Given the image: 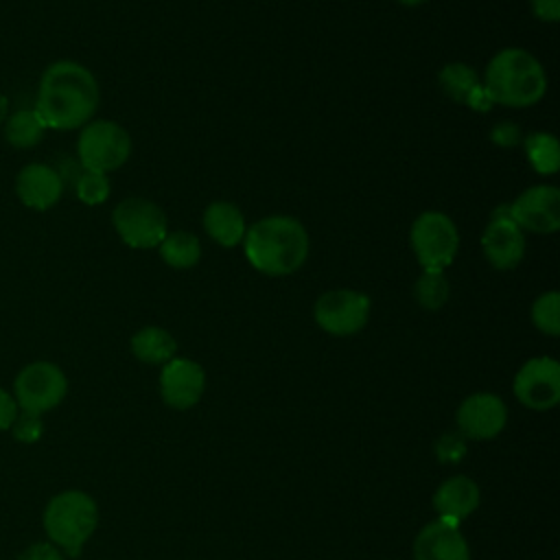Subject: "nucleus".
<instances>
[{"mask_svg":"<svg viewBox=\"0 0 560 560\" xmlns=\"http://www.w3.org/2000/svg\"><path fill=\"white\" fill-rule=\"evenodd\" d=\"M96 107L98 83L79 61L59 59L42 72L33 109L46 129H81L92 120Z\"/></svg>","mask_w":560,"mask_h":560,"instance_id":"f257e3e1","label":"nucleus"},{"mask_svg":"<svg viewBox=\"0 0 560 560\" xmlns=\"http://www.w3.org/2000/svg\"><path fill=\"white\" fill-rule=\"evenodd\" d=\"M243 249L256 271L265 276H289L308 256V234L295 217L271 214L247 228Z\"/></svg>","mask_w":560,"mask_h":560,"instance_id":"f03ea898","label":"nucleus"},{"mask_svg":"<svg viewBox=\"0 0 560 560\" xmlns=\"http://www.w3.org/2000/svg\"><path fill=\"white\" fill-rule=\"evenodd\" d=\"M481 85L492 105L529 107L545 96L547 74L532 52L505 48L490 59Z\"/></svg>","mask_w":560,"mask_h":560,"instance_id":"7ed1b4c3","label":"nucleus"},{"mask_svg":"<svg viewBox=\"0 0 560 560\" xmlns=\"http://www.w3.org/2000/svg\"><path fill=\"white\" fill-rule=\"evenodd\" d=\"M44 532L61 553L77 558L98 525L96 501L83 490H63L44 508Z\"/></svg>","mask_w":560,"mask_h":560,"instance_id":"20e7f679","label":"nucleus"},{"mask_svg":"<svg viewBox=\"0 0 560 560\" xmlns=\"http://www.w3.org/2000/svg\"><path fill=\"white\" fill-rule=\"evenodd\" d=\"M131 153V138L114 120H90L77 138V155L83 171L112 173L120 168Z\"/></svg>","mask_w":560,"mask_h":560,"instance_id":"39448f33","label":"nucleus"},{"mask_svg":"<svg viewBox=\"0 0 560 560\" xmlns=\"http://www.w3.org/2000/svg\"><path fill=\"white\" fill-rule=\"evenodd\" d=\"M411 249L422 269H442L455 260L459 249V232L455 221L438 210L416 217L409 232Z\"/></svg>","mask_w":560,"mask_h":560,"instance_id":"423d86ee","label":"nucleus"},{"mask_svg":"<svg viewBox=\"0 0 560 560\" xmlns=\"http://www.w3.org/2000/svg\"><path fill=\"white\" fill-rule=\"evenodd\" d=\"M11 394L20 411L42 416L61 405L68 394V378L57 363L33 361L15 374Z\"/></svg>","mask_w":560,"mask_h":560,"instance_id":"0eeeda50","label":"nucleus"},{"mask_svg":"<svg viewBox=\"0 0 560 560\" xmlns=\"http://www.w3.org/2000/svg\"><path fill=\"white\" fill-rule=\"evenodd\" d=\"M112 223L120 241L133 249L158 247L168 232L166 214L162 208L144 197H127L116 203Z\"/></svg>","mask_w":560,"mask_h":560,"instance_id":"6e6552de","label":"nucleus"},{"mask_svg":"<svg viewBox=\"0 0 560 560\" xmlns=\"http://www.w3.org/2000/svg\"><path fill=\"white\" fill-rule=\"evenodd\" d=\"M313 315L319 328L330 335H354L368 324L370 298L352 289H332L317 298Z\"/></svg>","mask_w":560,"mask_h":560,"instance_id":"1a4fd4ad","label":"nucleus"},{"mask_svg":"<svg viewBox=\"0 0 560 560\" xmlns=\"http://www.w3.org/2000/svg\"><path fill=\"white\" fill-rule=\"evenodd\" d=\"M481 247L486 260L499 269H514L525 254V236L516 221L510 217V206L501 203L490 214V221L481 234Z\"/></svg>","mask_w":560,"mask_h":560,"instance_id":"9d476101","label":"nucleus"},{"mask_svg":"<svg viewBox=\"0 0 560 560\" xmlns=\"http://www.w3.org/2000/svg\"><path fill=\"white\" fill-rule=\"evenodd\" d=\"M516 398L536 411L551 409L560 398V365L551 357H534L514 376Z\"/></svg>","mask_w":560,"mask_h":560,"instance_id":"9b49d317","label":"nucleus"},{"mask_svg":"<svg viewBox=\"0 0 560 560\" xmlns=\"http://www.w3.org/2000/svg\"><path fill=\"white\" fill-rule=\"evenodd\" d=\"M510 217L521 230L551 234L560 228V190L556 186H532L510 203Z\"/></svg>","mask_w":560,"mask_h":560,"instance_id":"f8f14e48","label":"nucleus"},{"mask_svg":"<svg viewBox=\"0 0 560 560\" xmlns=\"http://www.w3.org/2000/svg\"><path fill=\"white\" fill-rule=\"evenodd\" d=\"M206 374L199 363L190 359H177L164 363L160 374V392L168 407L175 409H188L197 405V400L203 394Z\"/></svg>","mask_w":560,"mask_h":560,"instance_id":"ddd939ff","label":"nucleus"},{"mask_svg":"<svg viewBox=\"0 0 560 560\" xmlns=\"http://www.w3.org/2000/svg\"><path fill=\"white\" fill-rule=\"evenodd\" d=\"M505 405L494 394H472L457 409V427L472 440L494 438L505 427Z\"/></svg>","mask_w":560,"mask_h":560,"instance_id":"4468645a","label":"nucleus"},{"mask_svg":"<svg viewBox=\"0 0 560 560\" xmlns=\"http://www.w3.org/2000/svg\"><path fill=\"white\" fill-rule=\"evenodd\" d=\"M18 199L31 210L52 208L63 192V177L57 168L44 162H31L20 168L15 177Z\"/></svg>","mask_w":560,"mask_h":560,"instance_id":"2eb2a0df","label":"nucleus"},{"mask_svg":"<svg viewBox=\"0 0 560 560\" xmlns=\"http://www.w3.org/2000/svg\"><path fill=\"white\" fill-rule=\"evenodd\" d=\"M416 560H470L466 538L457 523L438 518L420 529L413 542Z\"/></svg>","mask_w":560,"mask_h":560,"instance_id":"dca6fc26","label":"nucleus"},{"mask_svg":"<svg viewBox=\"0 0 560 560\" xmlns=\"http://www.w3.org/2000/svg\"><path fill=\"white\" fill-rule=\"evenodd\" d=\"M479 505V488L468 477H451L446 479L433 494V508L440 518L457 523L464 521Z\"/></svg>","mask_w":560,"mask_h":560,"instance_id":"f3484780","label":"nucleus"},{"mask_svg":"<svg viewBox=\"0 0 560 560\" xmlns=\"http://www.w3.org/2000/svg\"><path fill=\"white\" fill-rule=\"evenodd\" d=\"M203 228L208 236L223 247H234L243 243V236L247 232L243 212L230 201H212L203 210Z\"/></svg>","mask_w":560,"mask_h":560,"instance_id":"a211bd4d","label":"nucleus"},{"mask_svg":"<svg viewBox=\"0 0 560 560\" xmlns=\"http://www.w3.org/2000/svg\"><path fill=\"white\" fill-rule=\"evenodd\" d=\"M131 352L144 363H166L177 352L175 337L158 326H147L131 337Z\"/></svg>","mask_w":560,"mask_h":560,"instance_id":"6ab92c4d","label":"nucleus"},{"mask_svg":"<svg viewBox=\"0 0 560 560\" xmlns=\"http://www.w3.org/2000/svg\"><path fill=\"white\" fill-rule=\"evenodd\" d=\"M158 247H160L162 260L173 269H188V267L197 265L201 258L199 238L186 230L166 232V236L162 238V243Z\"/></svg>","mask_w":560,"mask_h":560,"instance_id":"aec40b11","label":"nucleus"},{"mask_svg":"<svg viewBox=\"0 0 560 560\" xmlns=\"http://www.w3.org/2000/svg\"><path fill=\"white\" fill-rule=\"evenodd\" d=\"M46 125L35 109H18L4 120V140L13 149H31L42 142Z\"/></svg>","mask_w":560,"mask_h":560,"instance_id":"412c9836","label":"nucleus"},{"mask_svg":"<svg viewBox=\"0 0 560 560\" xmlns=\"http://www.w3.org/2000/svg\"><path fill=\"white\" fill-rule=\"evenodd\" d=\"M438 83L451 101L466 105L470 94L481 85V79L470 66H466L462 61H453L440 70Z\"/></svg>","mask_w":560,"mask_h":560,"instance_id":"4be33fe9","label":"nucleus"},{"mask_svg":"<svg viewBox=\"0 0 560 560\" xmlns=\"http://www.w3.org/2000/svg\"><path fill=\"white\" fill-rule=\"evenodd\" d=\"M523 147L536 173L553 175L560 168V144L556 136L547 131H534L527 138H523Z\"/></svg>","mask_w":560,"mask_h":560,"instance_id":"5701e85b","label":"nucleus"},{"mask_svg":"<svg viewBox=\"0 0 560 560\" xmlns=\"http://www.w3.org/2000/svg\"><path fill=\"white\" fill-rule=\"evenodd\" d=\"M416 302L427 311H438L448 300V280L442 269H424L413 284Z\"/></svg>","mask_w":560,"mask_h":560,"instance_id":"b1692460","label":"nucleus"},{"mask_svg":"<svg viewBox=\"0 0 560 560\" xmlns=\"http://www.w3.org/2000/svg\"><path fill=\"white\" fill-rule=\"evenodd\" d=\"M532 322L538 330L556 337L560 332V295L558 291H547L532 304Z\"/></svg>","mask_w":560,"mask_h":560,"instance_id":"393cba45","label":"nucleus"},{"mask_svg":"<svg viewBox=\"0 0 560 560\" xmlns=\"http://www.w3.org/2000/svg\"><path fill=\"white\" fill-rule=\"evenodd\" d=\"M74 192L85 206H101L109 197V179L103 173L81 171L74 179Z\"/></svg>","mask_w":560,"mask_h":560,"instance_id":"a878e982","label":"nucleus"},{"mask_svg":"<svg viewBox=\"0 0 560 560\" xmlns=\"http://www.w3.org/2000/svg\"><path fill=\"white\" fill-rule=\"evenodd\" d=\"M11 433L18 442L22 444H35L42 435H44V422H42V416H35V413H26V411H20L15 422L11 424Z\"/></svg>","mask_w":560,"mask_h":560,"instance_id":"bb28decb","label":"nucleus"},{"mask_svg":"<svg viewBox=\"0 0 560 560\" xmlns=\"http://www.w3.org/2000/svg\"><path fill=\"white\" fill-rule=\"evenodd\" d=\"M490 140L501 147V149H512L516 144L523 142V131L516 122H510V120H503V122H497L492 129H490Z\"/></svg>","mask_w":560,"mask_h":560,"instance_id":"cd10ccee","label":"nucleus"},{"mask_svg":"<svg viewBox=\"0 0 560 560\" xmlns=\"http://www.w3.org/2000/svg\"><path fill=\"white\" fill-rule=\"evenodd\" d=\"M435 451L442 462H459L466 453V444L459 435H442Z\"/></svg>","mask_w":560,"mask_h":560,"instance_id":"c85d7f7f","label":"nucleus"},{"mask_svg":"<svg viewBox=\"0 0 560 560\" xmlns=\"http://www.w3.org/2000/svg\"><path fill=\"white\" fill-rule=\"evenodd\" d=\"M18 560H63V553L59 547H55L50 540L48 542H33L28 545Z\"/></svg>","mask_w":560,"mask_h":560,"instance_id":"c756f323","label":"nucleus"},{"mask_svg":"<svg viewBox=\"0 0 560 560\" xmlns=\"http://www.w3.org/2000/svg\"><path fill=\"white\" fill-rule=\"evenodd\" d=\"M18 413H20V409H18V402H15L13 394L9 389L0 387V433L11 429Z\"/></svg>","mask_w":560,"mask_h":560,"instance_id":"7c9ffc66","label":"nucleus"},{"mask_svg":"<svg viewBox=\"0 0 560 560\" xmlns=\"http://www.w3.org/2000/svg\"><path fill=\"white\" fill-rule=\"evenodd\" d=\"M532 11L542 22H558L560 20V0H529Z\"/></svg>","mask_w":560,"mask_h":560,"instance_id":"2f4dec72","label":"nucleus"},{"mask_svg":"<svg viewBox=\"0 0 560 560\" xmlns=\"http://www.w3.org/2000/svg\"><path fill=\"white\" fill-rule=\"evenodd\" d=\"M466 105H468V107H472V109H477V112H488V109L492 107V103H490L488 94L483 92V85H479V88L470 94V98L466 101Z\"/></svg>","mask_w":560,"mask_h":560,"instance_id":"473e14b6","label":"nucleus"},{"mask_svg":"<svg viewBox=\"0 0 560 560\" xmlns=\"http://www.w3.org/2000/svg\"><path fill=\"white\" fill-rule=\"evenodd\" d=\"M7 116H9V101H7V96L0 92V125L7 120Z\"/></svg>","mask_w":560,"mask_h":560,"instance_id":"72a5a7b5","label":"nucleus"},{"mask_svg":"<svg viewBox=\"0 0 560 560\" xmlns=\"http://www.w3.org/2000/svg\"><path fill=\"white\" fill-rule=\"evenodd\" d=\"M400 4H405V7H418V4H422V2H427V0H398Z\"/></svg>","mask_w":560,"mask_h":560,"instance_id":"f704fd0d","label":"nucleus"}]
</instances>
